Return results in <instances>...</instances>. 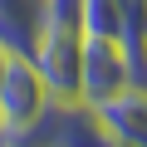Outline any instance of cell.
<instances>
[{"label": "cell", "instance_id": "1", "mask_svg": "<svg viewBox=\"0 0 147 147\" xmlns=\"http://www.w3.org/2000/svg\"><path fill=\"white\" fill-rule=\"evenodd\" d=\"M137 84V64L123 39L113 34H84V64H79V98L88 108L118 98L123 88Z\"/></svg>", "mask_w": 147, "mask_h": 147}, {"label": "cell", "instance_id": "2", "mask_svg": "<svg viewBox=\"0 0 147 147\" xmlns=\"http://www.w3.org/2000/svg\"><path fill=\"white\" fill-rule=\"evenodd\" d=\"M49 84L44 74L34 69L30 54H15L5 79H0V123H5V132H30L44 113H49Z\"/></svg>", "mask_w": 147, "mask_h": 147}, {"label": "cell", "instance_id": "3", "mask_svg": "<svg viewBox=\"0 0 147 147\" xmlns=\"http://www.w3.org/2000/svg\"><path fill=\"white\" fill-rule=\"evenodd\" d=\"M34 69L44 74L49 98L54 103H84L79 98V64H84V30H59L44 25L39 44H34Z\"/></svg>", "mask_w": 147, "mask_h": 147}, {"label": "cell", "instance_id": "4", "mask_svg": "<svg viewBox=\"0 0 147 147\" xmlns=\"http://www.w3.org/2000/svg\"><path fill=\"white\" fill-rule=\"evenodd\" d=\"M93 113H98V123H103L108 147H147V84L123 88L118 98L98 103Z\"/></svg>", "mask_w": 147, "mask_h": 147}, {"label": "cell", "instance_id": "5", "mask_svg": "<svg viewBox=\"0 0 147 147\" xmlns=\"http://www.w3.org/2000/svg\"><path fill=\"white\" fill-rule=\"evenodd\" d=\"M44 34V0H0V44L15 54H34Z\"/></svg>", "mask_w": 147, "mask_h": 147}, {"label": "cell", "instance_id": "6", "mask_svg": "<svg viewBox=\"0 0 147 147\" xmlns=\"http://www.w3.org/2000/svg\"><path fill=\"white\" fill-rule=\"evenodd\" d=\"M137 84H147V34H142V54H137Z\"/></svg>", "mask_w": 147, "mask_h": 147}, {"label": "cell", "instance_id": "7", "mask_svg": "<svg viewBox=\"0 0 147 147\" xmlns=\"http://www.w3.org/2000/svg\"><path fill=\"white\" fill-rule=\"evenodd\" d=\"M10 59H15V49H10V44H0V79H5V69H10Z\"/></svg>", "mask_w": 147, "mask_h": 147}, {"label": "cell", "instance_id": "8", "mask_svg": "<svg viewBox=\"0 0 147 147\" xmlns=\"http://www.w3.org/2000/svg\"><path fill=\"white\" fill-rule=\"evenodd\" d=\"M0 137H5V123H0Z\"/></svg>", "mask_w": 147, "mask_h": 147}]
</instances>
